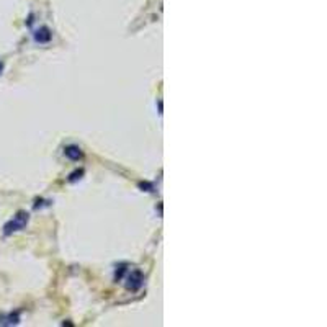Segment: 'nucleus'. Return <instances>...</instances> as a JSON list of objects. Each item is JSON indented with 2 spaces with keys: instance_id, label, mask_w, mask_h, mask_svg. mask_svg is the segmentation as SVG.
<instances>
[{
  "instance_id": "7ed1b4c3",
  "label": "nucleus",
  "mask_w": 327,
  "mask_h": 327,
  "mask_svg": "<svg viewBox=\"0 0 327 327\" xmlns=\"http://www.w3.org/2000/svg\"><path fill=\"white\" fill-rule=\"evenodd\" d=\"M51 31H49V28H46V26H41L39 30H36L34 31V41L36 43H41V44H44V43H49L51 41Z\"/></svg>"
},
{
  "instance_id": "f257e3e1",
  "label": "nucleus",
  "mask_w": 327,
  "mask_h": 327,
  "mask_svg": "<svg viewBox=\"0 0 327 327\" xmlns=\"http://www.w3.org/2000/svg\"><path fill=\"white\" fill-rule=\"evenodd\" d=\"M26 223H28V214H26V213H18L15 218L12 219V221H8L5 224V227H3V234L8 236V234H12V232H15V231L23 229V227L26 226Z\"/></svg>"
},
{
  "instance_id": "39448f33",
  "label": "nucleus",
  "mask_w": 327,
  "mask_h": 327,
  "mask_svg": "<svg viewBox=\"0 0 327 327\" xmlns=\"http://www.w3.org/2000/svg\"><path fill=\"white\" fill-rule=\"evenodd\" d=\"M18 321H20V317H18V314H8V316H0V324H3V326H12V324H18Z\"/></svg>"
},
{
  "instance_id": "423d86ee",
  "label": "nucleus",
  "mask_w": 327,
  "mask_h": 327,
  "mask_svg": "<svg viewBox=\"0 0 327 327\" xmlns=\"http://www.w3.org/2000/svg\"><path fill=\"white\" fill-rule=\"evenodd\" d=\"M82 173H84L82 170H79V172H75V173H72V175H70V178H69V180H70V182L77 180V178H80V175H82Z\"/></svg>"
},
{
  "instance_id": "0eeeda50",
  "label": "nucleus",
  "mask_w": 327,
  "mask_h": 327,
  "mask_svg": "<svg viewBox=\"0 0 327 327\" xmlns=\"http://www.w3.org/2000/svg\"><path fill=\"white\" fill-rule=\"evenodd\" d=\"M2 72H3V62L0 61V74H2Z\"/></svg>"
},
{
  "instance_id": "20e7f679",
  "label": "nucleus",
  "mask_w": 327,
  "mask_h": 327,
  "mask_svg": "<svg viewBox=\"0 0 327 327\" xmlns=\"http://www.w3.org/2000/svg\"><path fill=\"white\" fill-rule=\"evenodd\" d=\"M64 154H66V157H69L70 160L82 159V151H80V147H77V146H67L64 149Z\"/></svg>"
},
{
  "instance_id": "f03ea898",
  "label": "nucleus",
  "mask_w": 327,
  "mask_h": 327,
  "mask_svg": "<svg viewBox=\"0 0 327 327\" xmlns=\"http://www.w3.org/2000/svg\"><path fill=\"white\" fill-rule=\"evenodd\" d=\"M142 281H144V278H142V273L139 270H133L128 275V283H126V286H128V290L136 291V290H139L141 286H142Z\"/></svg>"
}]
</instances>
